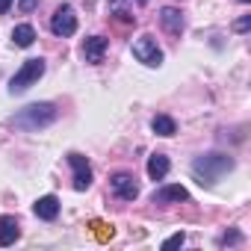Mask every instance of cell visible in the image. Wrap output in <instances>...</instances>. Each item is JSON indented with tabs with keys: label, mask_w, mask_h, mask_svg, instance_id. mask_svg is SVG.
Here are the masks:
<instances>
[{
	"label": "cell",
	"mask_w": 251,
	"mask_h": 251,
	"mask_svg": "<svg viewBox=\"0 0 251 251\" xmlns=\"http://www.w3.org/2000/svg\"><path fill=\"white\" fill-rule=\"evenodd\" d=\"M12 42H15L18 48H30V45L36 42V30H33L30 24H18V27L12 30Z\"/></svg>",
	"instance_id": "16"
},
{
	"label": "cell",
	"mask_w": 251,
	"mask_h": 251,
	"mask_svg": "<svg viewBox=\"0 0 251 251\" xmlns=\"http://www.w3.org/2000/svg\"><path fill=\"white\" fill-rule=\"evenodd\" d=\"M151 127H154V133H157V136H175V133H177V124H175V118H172V115H154Z\"/></svg>",
	"instance_id": "14"
},
{
	"label": "cell",
	"mask_w": 251,
	"mask_h": 251,
	"mask_svg": "<svg viewBox=\"0 0 251 251\" xmlns=\"http://www.w3.org/2000/svg\"><path fill=\"white\" fill-rule=\"evenodd\" d=\"M9 6H12V0H0V15L9 12Z\"/></svg>",
	"instance_id": "22"
},
{
	"label": "cell",
	"mask_w": 251,
	"mask_h": 251,
	"mask_svg": "<svg viewBox=\"0 0 251 251\" xmlns=\"http://www.w3.org/2000/svg\"><path fill=\"white\" fill-rule=\"evenodd\" d=\"M112 192L121 198V201H133L136 195H139V183H136V177L133 175H127V172H118V175H112Z\"/></svg>",
	"instance_id": "6"
},
{
	"label": "cell",
	"mask_w": 251,
	"mask_h": 251,
	"mask_svg": "<svg viewBox=\"0 0 251 251\" xmlns=\"http://www.w3.org/2000/svg\"><path fill=\"white\" fill-rule=\"evenodd\" d=\"M33 213H36L39 219H45V222H53V219L59 216V198H56V195H45V198H39L36 207H33Z\"/></svg>",
	"instance_id": "11"
},
{
	"label": "cell",
	"mask_w": 251,
	"mask_h": 251,
	"mask_svg": "<svg viewBox=\"0 0 251 251\" xmlns=\"http://www.w3.org/2000/svg\"><path fill=\"white\" fill-rule=\"evenodd\" d=\"M56 106L53 103H30V106H24L21 112H15L12 115V124L18 130H27V133H36V130H42V127H48V124H53L56 121Z\"/></svg>",
	"instance_id": "1"
},
{
	"label": "cell",
	"mask_w": 251,
	"mask_h": 251,
	"mask_svg": "<svg viewBox=\"0 0 251 251\" xmlns=\"http://www.w3.org/2000/svg\"><path fill=\"white\" fill-rule=\"evenodd\" d=\"M239 3H251V0H239Z\"/></svg>",
	"instance_id": "23"
},
{
	"label": "cell",
	"mask_w": 251,
	"mask_h": 251,
	"mask_svg": "<svg viewBox=\"0 0 251 251\" xmlns=\"http://www.w3.org/2000/svg\"><path fill=\"white\" fill-rule=\"evenodd\" d=\"M248 27H251V15H245V18H239V21L233 24V30H236V33H245Z\"/></svg>",
	"instance_id": "19"
},
{
	"label": "cell",
	"mask_w": 251,
	"mask_h": 251,
	"mask_svg": "<svg viewBox=\"0 0 251 251\" xmlns=\"http://www.w3.org/2000/svg\"><path fill=\"white\" fill-rule=\"evenodd\" d=\"M36 6H39V0H18V9H21L24 15H27V12H33Z\"/></svg>",
	"instance_id": "18"
},
{
	"label": "cell",
	"mask_w": 251,
	"mask_h": 251,
	"mask_svg": "<svg viewBox=\"0 0 251 251\" xmlns=\"http://www.w3.org/2000/svg\"><path fill=\"white\" fill-rule=\"evenodd\" d=\"M239 239H242V236H239L236 230H230V233H225V236H222V245H233V242H239Z\"/></svg>",
	"instance_id": "21"
},
{
	"label": "cell",
	"mask_w": 251,
	"mask_h": 251,
	"mask_svg": "<svg viewBox=\"0 0 251 251\" xmlns=\"http://www.w3.org/2000/svg\"><path fill=\"white\" fill-rule=\"evenodd\" d=\"M189 198V192L180 186V183H169V186H160L157 192H154V204H180V201H186Z\"/></svg>",
	"instance_id": "10"
},
{
	"label": "cell",
	"mask_w": 251,
	"mask_h": 251,
	"mask_svg": "<svg viewBox=\"0 0 251 251\" xmlns=\"http://www.w3.org/2000/svg\"><path fill=\"white\" fill-rule=\"evenodd\" d=\"M169 157L166 154H154V157H148V177L151 180H163L166 175H169Z\"/></svg>",
	"instance_id": "13"
},
{
	"label": "cell",
	"mask_w": 251,
	"mask_h": 251,
	"mask_svg": "<svg viewBox=\"0 0 251 251\" xmlns=\"http://www.w3.org/2000/svg\"><path fill=\"white\" fill-rule=\"evenodd\" d=\"M106 48H109V42H106L103 36H92V39L83 42V59L92 62V65H98V62H103Z\"/></svg>",
	"instance_id": "8"
},
{
	"label": "cell",
	"mask_w": 251,
	"mask_h": 251,
	"mask_svg": "<svg viewBox=\"0 0 251 251\" xmlns=\"http://www.w3.org/2000/svg\"><path fill=\"white\" fill-rule=\"evenodd\" d=\"M183 239H186L183 233H175V236H169V239L163 242V248H177V245H183Z\"/></svg>",
	"instance_id": "17"
},
{
	"label": "cell",
	"mask_w": 251,
	"mask_h": 251,
	"mask_svg": "<svg viewBox=\"0 0 251 251\" xmlns=\"http://www.w3.org/2000/svg\"><path fill=\"white\" fill-rule=\"evenodd\" d=\"M21 236V227H18V219L15 216H0V245H12L15 239Z\"/></svg>",
	"instance_id": "12"
},
{
	"label": "cell",
	"mask_w": 251,
	"mask_h": 251,
	"mask_svg": "<svg viewBox=\"0 0 251 251\" xmlns=\"http://www.w3.org/2000/svg\"><path fill=\"white\" fill-rule=\"evenodd\" d=\"M233 169V160L230 157H225V154H207V157H198L195 160V166H192V172H195V177H198V183H216L225 172H230Z\"/></svg>",
	"instance_id": "2"
},
{
	"label": "cell",
	"mask_w": 251,
	"mask_h": 251,
	"mask_svg": "<svg viewBox=\"0 0 251 251\" xmlns=\"http://www.w3.org/2000/svg\"><path fill=\"white\" fill-rule=\"evenodd\" d=\"M133 56H136L142 65H148V68H157V65L163 62V50L157 48V39H154V36H139V39L133 42Z\"/></svg>",
	"instance_id": "4"
},
{
	"label": "cell",
	"mask_w": 251,
	"mask_h": 251,
	"mask_svg": "<svg viewBox=\"0 0 251 251\" xmlns=\"http://www.w3.org/2000/svg\"><path fill=\"white\" fill-rule=\"evenodd\" d=\"M92 227L98 230V236H100V239H106V236H112V227H106V225H100V222H95Z\"/></svg>",
	"instance_id": "20"
},
{
	"label": "cell",
	"mask_w": 251,
	"mask_h": 251,
	"mask_svg": "<svg viewBox=\"0 0 251 251\" xmlns=\"http://www.w3.org/2000/svg\"><path fill=\"white\" fill-rule=\"evenodd\" d=\"M45 74V59H27L21 68H18V74L12 77V83H9V92L12 95H21V92H27L33 83H39V77Z\"/></svg>",
	"instance_id": "3"
},
{
	"label": "cell",
	"mask_w": 251,
	"mask_h": 251,
	"mask_svg": "<svg viewBox=\"0 0 251 251\" xmlns=\"http://www.w3.org/2000/svg\"><path fill=\"white\" fill-rule=\"evenodd\" d=\"M68 163H71V169H74V189H77V192L89 189V186H92V166L86 163V157L68 154Z\"/></svg>",
	"instance_id": "7"
},
{
	"label": "cell",
	"mask_w": 251,
	"mask_h": 251,
	"mask_svg": "<svg viewBox=\"0 0 251 251\" xmlns=\"http://www.w3.org/2000/svg\"><path fill=\"white\" fill-rule=\"evenodd\" d=\"M109 15H115V18L124 21V24H136L133 9H127V0H109Z\"/></svg>",
	"instance_id": "15"
},
{
	"label": "cell",
	"mask_w": 251,
	"mask_h": 251,
	"mask_svg": "<svg viewBox=\"0 0 251 251\" xmlns=\"http://www.w3.org/2000/svg\"><path fill=\"white\" fill-rule=\"evenodd\" d=\"M50 30H53L56 36H62V39H68V36L77 33V15H74V9H71L68 3L56 6V12H53V18H50Z\"/></svg>",
	"instance_id": "5"
},
{
	"label": "cell",
	"mask_w": 251,
	"mask_h": 251,
	"mask_svg": "<svg viewBox=\"0 0 251 251\" xmlns=\"http://www.w3.org/2000/svg\"><path fill=\"white\" fill-rule=\"evenodd\" d=\"M160 24L166 27V33L180 36V33H183V12L175 9V6H163V9H160Z\"/></svg>",
	"instance_id": "9"
}]
</instances>
